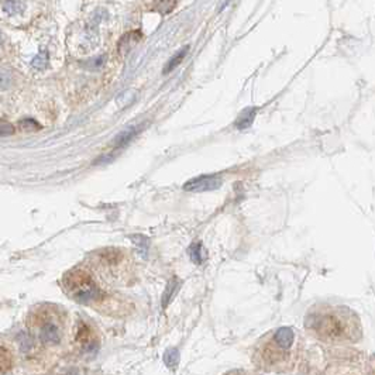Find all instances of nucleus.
Instances as JSON below:
<instances>
[{
	"label": "nucleus",
	"instance_id": "nucleus-17",
	"mask_svg": "<svg viewBox=\"0 0 375 375\" xmlns=\"http://www.w3.org/2000/svg\"><path fill=\"white\" fill-rule=\"evenodd\" d=\"M106 62V55H102V57H96L92 58L91 61H88L85 64L86 68H91V69H99Z\"/></svg>",
	"mask_w": 375,
	"mask_h": 375
},
{
	"label": "nucleus",
	"instance_id": "nucleus-1",
	"mask_svg": "<svg viewBox=\"0 0 375 375\" xmlns=\"http://www.w3.org/2000/svg\"><path fill=\"white\" fill-rule=\"evenodd\" d=\"M309 332L325 343L351 344L362 337L358 316L347 306L319 305L312 308L305 319Z\"/></svg>",
	"mask_w": 375,
	"mask_h": 375
},
{
	"label": "nucleus",
	"instance_id": "nucleus-8",
	"mask_svg": "<svg viewBox=\"0 0 375 375\" xmlns=\"http://www.w3.org/2000/svg\"><path fill=\"white\" fill-rule=\"evenodd\" d=\"M141 37L142 36L140 31H130L127 34H124L120 38V41H119V54L120 55L128 54L138 44V41L141 40Z\"/></svg>",
	"mask_w": 375,
	"mask_h": 375
},
{
	"label": "nucleus",
	"instance_id": "nucleus-11",
	"mask_svg": "<svg viewBox=\"0 0 375 375\" xmlns=\"http://www.w3.org/2000/svg\"><path fill=\"white\" fill-rule=\"evenodd\" d=\"M188 50H189V47H185V48H182L181 51H178L177 54H175V55H174V57L171 58L170 61L167 62L165 68H164V73H170V72L174 71L177 66H179V64L184 61L185 55L188 54Z\"/></svg>",
	"mask_w": 375,
	"mask_h": 375
},
{
	"label": "nucleus",
	"instance_id": "nucleus-20",
	"mask_svg": "<svg viewBox=\"0 0 375 375\" xmlns=\"http://www.w3.org/2000/svg\"><path fill=\"white\" fill-rule=\"evenodd\" d=\"M20 127H22L23 130H26V131H31V130H37V128H40V126H38L34 120H31V119H26V120L20 121Z\"/></svg>",
	"mask_w": 375,
	"mask_h": 375
},
{
	"label": "nucleus",
	"instance_id": "nucleus-9",
	"mask_svg": "<svg viewBox=\"0 0 375 375\" xmlns=\"http://www.w3.org/2000/svg\"><path fill=\"white\" fill-rule=\"evenodd\" d=\"M255 113H257L255 107H248L246 110H243L240 116L237 117V120H236V127L239 130H244V128L250 127L253 124V121H254Z\"/></svg>",
	"mask_w": 375,
	"mask_h": 375
},
{
	"label": "nucleus",
	"instance_id": "nucleus-7",
	"mask_svg": "<svg viewBox=\"0 0 375 375\" xmlns=\"http://www.w3.org/2000/svg\"><path fill=\"white\" fill-rule=\"evenodd\" d=\"M123 261H124V254L120 250H114V248L103 250L102 253H99V258H98L99 267H102L107 272H113L114 269L123 264Z\"/></svg>",
	"mask_w": 375,
	"mask_h": 375
},
{
	"label": "nucleus",
	"instance_id": "nucleus-12",
	"mask_svg": "<svg viewBox=\"0 0 375 375\" xmlns=\"http://www.w3.org/2000/svg\"><path fill=\"white\" fill-rule=\"evenodd\" d=\"M137 134V130L135 128H130V130H126V131H123L120 134L116 137V140H114V147H124L126 144L133 140V137H135Z\"/></svg>",
	"mask_w": 375,
	"mask_h": 375
},
{
	"label": "nucleus",
	"instance_id": "nucleus-10",
	"mask_svg": "<svg viewBox=\"0 0 375 375\" xmlns=\"http://www.w3.org/2000/svg\"><path fill=\"white\" fill-rule=\"evenodd\" d=\"M13 364V357L8 347L0 346V374H6L10 371Z\"/></svg>",
	"mask_w": 375,
	"mask_h": 375
},
{
	"label": "nucleus",
	"instance_id": "nucleus-2",
	"mask_svg": "<svg viewBox=\"0 0 375 375\" xmlns=\"http://www.w3.org/2000/svg\"><path fill=\"white\" fill-rule=\"evenodd\" d=\"M299 339L290 327L271 330L255 343L251 361L267 372H288L299 358Z\"/></svg>",
	"mask_w": 375,
	"mask_h": 375
},
{
	"label": "nucleus",
	"instance_id": "nucleus-14",
	"mask_svg": "<svg viewBox=\"0 0 375 375\" xmlns=\"http://www.w3.org/2000/svg\"><path fill=\"white\" fill-rule=\"evenodd\" d=\"M164 361H165V364L168 365V367H175L178 364V361H179V353H178L177 348H171L168 350L165 355H164Z\"/></svg>",
	"mask_w": 375,
	"mask_h": 375
},
{
	"label": "nucleus",
	"instance_id": "nucleus-3",
	"mask_svg": "<svg viewBox=\"0 0 375 375\" xmlns=\"http://www.w3.org/2000/svg\"><path fill=\"white\" fill-rule=\"evenodd\" d=\"M64 288L77 302L98 308L107 301V295L96 285L92 276L82 269H72L64 275Z\"/></svg>",
	"mask_w": 375,
	"mask_h": 375
},
{
	"label": "nucleus",
	"instance_id": "nucleus-19",
	"mask_svg": "<svg viewBox=\"0 0 375 375\" xmlns=\"http://www.w3.org/2000/svg\"><path fill=\"white\" fill-rule=\"evenodd\" d=\"M189 253H191V257L193 261L195 262L202 261V247H200V244H195V246H192Z\"/></svg>",
	"mask_w": 375,
	"mask_h": 375
},
{
	"label": "nucleus",
	"instance_id": "nucleus-15",
	"mask_svg": "<svg viewBox=\"0 0 375 375\" xmlns=\"http://www.w3.org/2000/svg\"><path fill=\"white\" fill-rule=\"evenodd\" d=\"M177 288H178L177 281H175V279H174V281H171L170 285H168V288H167V290H165V293H164V297H163V306H164V308H167V305L170 304L171 297H172V295L175 293Z\"/></svg>",
	"mask_w": 375,
	"mask_h": 375
},
{
	"label": "nucleus",
	"instance_id": "nucleus-13",
	"mask_svg": "<svg viewBox=\"0 0 375 375\" xmlns=\"http://www.w3.org/2000/svg\"><path fill=\"white\" fill-rule=\"evenodd\" d=\"M175 5H177V0H157L154 3V9H156V12L167 15V13L172 12Z\"/></svg>",
	"mask_w": 375,
	"mask_h": 375
},
{
	"label": "nucleus",
	"instance_id": "nucleus-4",
	"mask_svg": "<svg viewBox=\"0 0 375 375\" xmlns=\"http://www.w3.org/2000/svg\"><path fill=\"white\" fill-rule=\"evenodd\" d=\"M30 326L36 334L37 340L44 346H59L64 339V322L55 309H38L33 315Z\"/></svg>",
	"mask_w": 375,
	"mask_h": 375
},
{
	"label": "nucleus",
	"instance_id": "nucleus-6",
	"mask_svg": "<svg viewBox=\"0 0 375 375\" xmlns=\"http://www.w3.org/2000/svg\"><path fill=\"white\" fill-rule=\"evenodd\" d=\"M220 185H221V178L219 175H202L188 181L184 185V189L188 192L214 191Z\"/></svg>",
	"mask_w": 375,
	"mask_h": 375
},
{
	"label": "nucleus",
	"instance_id": "nucleus-5",
	"mask_svg": "<svg viewBox=\"0 0 375 375\" xmlns=\"http://www.w3.org/2000/svg\"><path fill=\"white\" fill-rule=\"evenodd\" d=\"M75 340H77L78 346L82 348V351H85V353H96L99 348V340L96 337V334L84 322L77 329Z\"/></svg>",
	"mask_w": 375,
	"mask_h": 375
},
{
	"label": "nucleus",
	"instance_id": "nucleus-18",
	"mask_svg": "<svg viewBox=\"0 0 375 375\" xmlns=\"http://www.w3.org/2000/svg\"><path fill=\"white\" fill-rule=\"evenodd\" d=\"M15 134V127L5 120H0V137Z\"/></svg>",
	"mask_w": 375,
	"mask_h": 375
},
{
	"label": "nucleus",
	"instance_id": "nucleus-16",
	"mask_svg": "<svg viewBox=\"0 0 375 375\" xmlns=\"http://www.w3.org/2000/svg\"><path fill=\"white\" fill-rule=\"evenodd\" d=\"M10 85H12V75H10V72L0 68V89L6 91V89H9Z\"/></svg>",
	"mask_w": 375,
	"mask_h": 375
},
{
	"label": "nucleus",
	"instance_id": "nucleus-21",
	"mask_svg": "<svg viewBox=\"0 0 375 375\" xmlns=\"http://www.w3.org/2000/svg\"><path fill=\"white\" fill-rule=\"evenodd\" d=\"M224 375H254V374H250L247 371H240V369H234V371H230V372H227Z\"/></svg>",
	"mask_w": 375,
	"mask_h": 375
}]
</instances>
